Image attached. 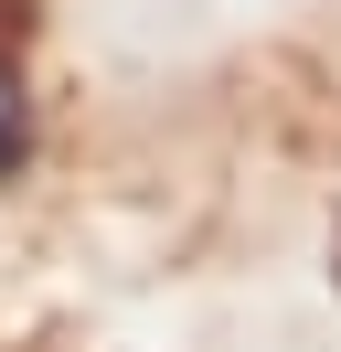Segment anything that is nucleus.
I'll list each match as a JSON object with an SVG mask.
<instances>
[]
</instances>
